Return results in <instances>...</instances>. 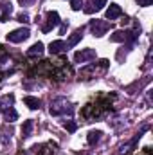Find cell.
<instances>
[{"label": "cell", "mask_w": 153, "mask_h": 155, "mask_svg": "<svg viewBox=\"0 0 153 155\" xmlns=\"http://www.w3.org/2000/svg\"><path fill=\"white\" fill-rule=\"evenodd\" d=\"M50 116H63V114H72L74 112V107L65 99V97H58L50 103V108H49Z\"/></svg>", "instance_id": "1"}, {"label": "cell", "mask_w": 153, "mask_h": 155, "mask_svg": "<svg viewBox=\"0 0 153 155\" xmlns=\"http://www.w3.org/2000/svg\"><path fill=\"white\" fill-rule=\"evenodd\" d=\"M110 29V24L106 22V20H92L90 22V31H92V35L94 36H103V35H106V31Z\"/></svg>", "instance_id": "2"}, {"label": "cell", "mask_w": 153, "mask_h": 155, "mask_svg": "<svg viewBox=\"0 0 153 155\" xmlns=\"http://www.w3.org/2000/svg\"><path fill=\"white\" fill-rule=\"evenodd\" d=\"M29 35H31V31H29L27 27H20V29H16V31H13V33L7 35V41H11V43H20V41H24V40L29 38Z\"/></svg>", "instance_id": "3"}, {"label": "cell", "mask_w": 153, "mask_h": 155, "mask_svg": "<svg viewBox=\"0 0 153 155\" xmlns=\"http://www.w3.org/2000/svg\"><path fill=\"white\" fill-rule=\"evenodd\" d=\"M45 18H47V20H45V25L41 27V31H43V33H49V31H52L54 27H58V25H60V15H58L56 11H49Z\"/></svg>", "instance_id": "4"}, {"label": "cell", "mask_w": 153, "mask_h": 155, "mask_svg": "<svg viewBox=\"0 0 153 155\" xmlns=\"http://www.w3.org/2000/svg\"><path fill=\"white\" fill-rule=\"evenodd\" d=\"M96 58V51L94 49H83V51H77L74 54V61L76 63H86L90 60Z\"/></svg>", "instance_id": "5"}, {"label": "cell", "mask_w": 153, "mask_h": 155, "mask_svg": "<svg viewBox=\"0 0 153 155\" xmlns=\"http://www.w3.org/2000/svg\"><path fill=\"white\" fill-rule=\"evenodd\" d=\"M63 51H67V43L63 40H54L49 43V52L50 54H61Z\"/></svg>", "instance_id": "6"}, {"label": "cell", "mask_w": 153, "mask_h": 155, "mask_svg": "<svg viewBox=\"0 0 153 155\" xmlns=\"http://www.w3.org/2000/svg\"><path fill=\"white\" fill-rule=\"evenodd\" d=\"M105 5H106V0H90V4H86V7L83 9L85 13H94V11H101Z\"/></svg>", "instance_id": "7"}, {"label": "cell", "mask_w": 153, "mask_h": 155, "mask_svg": "<svg viewBox=\"0 0 153 155\" xmlns=\"http://www.w3.org/2000/svg\"><path fill=\"white\" fill-rule=\"evenodd\" d=\"M11 11H13L11 2H4V4L0 5V22H7L9 16H11Z\"/></svg>", "instance_id": "8"}, {"label": "cell", "mask_w": 153, "mask_h": 155, "mask_svg": "<svg viewBox=\"0 0 153 155\" xmlns=\"http://www.w3.org/2000/svg\"><path fill=\"white\" fill-rule=\"evenodd\" d=\"M122 15V9L117 4H110V7L106 9V20H115Z\"/></svg>", "instance_id": "9"}, {"label": "cell", "mask_w": 153, "mask_h": 155, "mask_svg": "<svg viewBox=\"0 0 153 155\" xmlns=\"http://www.w3.org/2000/svg\"><path fill=\"white\" fill-rule=\"evenodd\" d=\"M101 137H103V132L101 130H90L88 135H86V143L94 146V144H97L101 141Z\"/></svg>", "instance_id": "10"}, {"label": "cell", "mask_w": 153, "mask_h": 155, "mask_svg": "<svg viewBox=\"0 0 153 155\" xmlns=\"http://www.w3.org/2000/svg\"><path fill=\"white\" fill-rule=\"evenodd\" d=\"M24 103H25L31 110H38L40 107H41V101H40L38 97H33V96H25V97H24Z\"/></svg>", "instance_id": "11"}, {"label": "cell", "mask_w": 153, "mask_h": 155, "mask_svg": "<svg viewBox=\"0 0 153 155\" xmlns=\"http://www.w3.org/2000/svg\"><path fill=\"white\" fill-rule=\"evenodd\" d=\"M43 51H45V49H43V43H41V41H36V43L27 51V56H31V58H33V56H41Z\"/></svg>", "instance_id": "12"}, {"label": "cell", "mask_w": 153, "mask_h": 155, "mask_svg": "<svg viewBox=\"0 0 153 155\" xmlns=\"http://www.w3.org/2000/svg\"><path fill=\"white\" fill-rule=\"evenodd\" d=\"M83 38V29H77L76 33L69 38V43H67V47H76L77 43H79V40Z\"/></svg>", "instance_id": "13"}, {"label": "cell", "mask_w": 153, "mask_h": 155, "mask_svg": "<svg viewBox=\"0 0 153 155\" xmlns=\"http://www.w3.org/2000/svg\"><path fill=\"white\" fill-rule=\"evenodd\" d=\"M4 117H5V121L13 123V121H16V119H18V114L15 112V108H13V107H9V108H5V110H4Z\"/></svg>", "instance_id": "14"}, {"label": "cell", "mask_w": 153, "mask_h": 155, "mask_svg": "<svg viewBox=\"0 0 153 155\" xmlns=\"http://www.w3.org/2000/svg\"><path fill=\"white\" fill-rule=\"evenodd\" d=\"M33 126H34L33 119L25 121V123H24V126H22V135H24V137H29V135H31V132H33Z\"/></svg>", "instance_id": "15"}, {"label": "cell", "mask_w": 153, "mask_h": 155, "mask_svg": "<svg viewBox=\"0 0 153 155\" xmlns=\"http://www.w3.org/2000/svg\"><path fill=\"white\" fill-rule=\"evenodd\" d=\"M110 40L112 41H126V31H115L110 36Z\"/></svg>", "instance_id": "16"}, {"label": "cell", "mask_w": 153, "mask_h": 155, "mask_svg": "<svg viewBox=\"0 0 153 155\" xmlns=\"http://www.w3.org/2000/svg\"><path fill=\"white\" fill-rule=\"evenodd\" d=\"M70 7H72L74 11H79V9L83 7V0H70Z\"/></svg>", "instance_id": "17"}, {"label": "cell", "mask_w": 153, "mask_h": 155, "mask_svg": "<svg viewBox=\"0 0 153 155\" xmlns=\"http://www.w3.org/2000/svg\"><path fill=\"white\" fill-rule=\"evenodd\" d=\"M16 20L22 22V24H29V15H27V13H20V15L16 16Z\"/></svg>", "instance_id": "18"}, {"label": "cell", "mask_w": 153, "mask_h": 155, "mask_svg": "<svg viewBox=\"0 0 153 155\" xmlns=\"http://www.w3.org/2000/svg\"><path fill=\"white\" fill-rule=\"evenodd\" d=\"M65 128H67L69 132H76L77 124H76V123H74V121H67V123H65Z\"/></svg>", "instance_id": "19"}, {"label": "cell", "mask_w": 153, "mask_h": 155, "mask_svg": "<svg viewBox=\"0 0 153 155\" xmlns=\"http://www.w3.org/2000/svg\"><path fill=\"white\" fill-rule=\"evenodd\" d=\"M139 2V5H142V7H148V5H151L153 0H137Z\"/></svg>", "instance_id": "20"}, {"label": "cell", "mask_w": 153, "mask_h": 155, "mask_svg": "<svg viewBox=\"0 0 153 155\" xmlns=\"http://www.w3.org/2000/svg\"><path fill=\"white\" fill-rule=\"evenodd\" d=\"M121 24H122V25H128V24H130V18L124 16V20H121Z\"/></svg>", "instance_id": "21"}, {"label": "cell", "mask_w": 153, "mask_h": 155, "mask_svg": "<svg viewBox=\"0 0 153 155\" xmlns=\"http://www.w3.org/2000/svg\"><path fill=\"white\" fill-rule=\"evenodd\" d=\"M18 2H20L22 5H29V2H31V0H18Z\"/></svg>", "instance_id": "22"}, {"label": "cell", "mask_w": 153, "mask_h": 155, "mask_svg": "<svg viewBox=\"0 0 153 155\" xmlns=\"http://www.w3.org/2000/svg\"><path fill=\"white\" fill-rule=\"evenodd\" d=\"M81 155H88V153H81Z\"/></svg>", "instance_id": "23"}, {"label": "cell", "mask_w": 153, "mask_h": 155, "mask_svg": "<svg viewBox=\"0 0 153 155\" xmlns=\"http://www.w3.org/2000/svg\"><path fill=\"white\" fill-rule=\"evenodd\" d=\"M0 81H2V76H0Z\"/></svg>", "instance_id": "24"}]
</instances>
